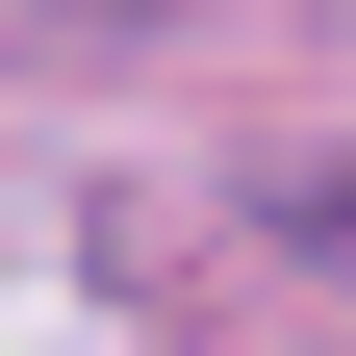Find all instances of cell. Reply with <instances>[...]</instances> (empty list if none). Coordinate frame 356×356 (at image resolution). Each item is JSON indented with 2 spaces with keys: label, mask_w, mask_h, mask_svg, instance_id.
Listing matches in <instances>:
<instances>
[{
  "label": "cell",
  "mask_w": 356,
  "mask_h": 356,
  "mask_svg": "<svg viewBox=\"0 0 356 356\" xmlns=\"http://www.w3.org/2000/svg\"><path fill=\"white\" fill-rule=\"evenodd\" d=\"M229 204H254V229H280V254H305V280H331V305H356V127H280V153H254V178H229Z\"/></svg>",
  "instance_id": "cell-1"
},
{
  "label": "cell",
  "mask_w": 356,
  "mask_h": 356,
  "mask_svg": "<svg viewBox=\"0 0 356 356\" xmlns=\"http://www.w3.org/2000/svg\"><path fill=\"white\" fill-rule=\"evenodd\" d=\"M76 26H153V0H76Z\"/></svg>",
  "instance_id": "cell-2"
}]
</instances>
